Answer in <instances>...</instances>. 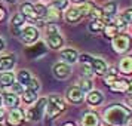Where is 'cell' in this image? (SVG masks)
<instances>
[{
  "mask_svg": "<svg viewBox=\"0 0 132 126\" xmlns=\"http://www.w3.org/2000/svg\"><path fill=\"white\" fill-rule=\"evenodd\" d=\"M117 80V76H116V70H111L110 71V74H108L107 77H105V83L107 85H111V83H114Z\"/></svg>",
  "mask_w": 132,
  "mask_h": 126,
  "instance_id": "obj_34",
  "label": "cell"
},
{
  "mask_svg": "<svg viewBox=\"0 0 132 126\" xmlns=\"http://www.w3.org/2000/svg\"><path fill=\"white\" fill-rule=\"evenodd\" d=\"M129 116V110L123 105H113L105 110V120L113 126H120Z\"/></svg>",
  "mask_w": 132,
  "mask_h": 126,
  "instance_id": "obj_1",
  "label": "cell"
},
{
  "mask_svg": "<svg viewBox=\"0 0 132 126\" xmlns=\"http://www.w3.org/2000/svg\"><path fill=\"white\" fill-rule=\"evenodd\" d=\"M48 33H51L49 36H55V34L58 33V27H56V25H54V24H49L48 25Z\"/></svg>",
  "mask_w": 132,
  "mask_h": 126,
  "instance_id": "obj_36",
  "label": "cell"
},
{
  "mask_svg": "<svg viewBox=\"0 0 132 126\" xmlns=\"http://www.w3.org/2000/svg\"><path fill=\"white\" fill-rule=\"evenodd\" d=\"M61 60L67 64H73L79 60V54L74 49H64V51H61Z\"/></svg>",
  "mask_w": 132,
  "mask_h": 126,
  "instance_id": "obj_10",
  "label": "cell"
},
{
  "mask_svg": "<svg viewBox=\"0 0 132 126\" xmlns=\"http://www.w3.org/2000/svg\"><path fill=\"white\" fill-rule=\"evenodd\" d=\"M120 71L125 73V74H129L132 71V60L129 56H126V58L122 60V62H120Z\"/></svg>",
  "mask_w": 132,
  "mask_h": 126,
  "instance_id": "obj_19",
  "label": "cell"
},
{
  "mask_svg": "<svg viewBox=\"0 0 132 126\" xmlns=\"http://www.w3.org/2000/svg\"><path fill=\"white\" fill-rule=\"evenodd\" d=\"M67 98H68V101H71V102H79L83 98V92L79 89L77 86H71L67 90Z\"/></svg>",
  "mask_w": 132,
  "mask_h": 126,
  "instance_id": "obj_11",
  "label": "cell"
},
{
  "mask_svg": "<svg viewBox=\"0 0 132 126\" xmlns=\"http://www.w3.org/2000/svg\"><path fill=\"white\" fill-rule=\"evenodd\" d=\"M102 15H104V13H102V9H95V7H94L89 12V16L94 19V21H100V19L102 18Z\"/></svg>",
  "mask_w": 132,
  "mask_h": 126,
  "instance_id": "obj_28",
  "label": "cell"
},
{
  "mask_svg": "<svg viewBox=\"0 0 132 126\" xmlns=\"http://www.w3.org/2000/svg\"><path fill=\"white\" fill-rule=\"evenodd\" d=\"M54 73L58 79H65L70 74V67L65 62H56L54 65Z\"/></svg>",
  "mask_w": 132,
  "mask_h": 126,
  "instance_id": "obj_9",
  "label": "cell"
},
{
  "mask_svg": "<svg viewBox=\"0 0 132 126\" xmlns=\"http://www.w3.org/2000/svg\"><path fill=\"white\" fill-rule=\"evenodd\" d=\"M3 117H5V114H3V110H2V108H0V122H2V120H3Z\"/></svg>",
  "mask_w": 132,
  "mask_h": 126,
  "instance_id": "obj_40",
  "label": "cell"
},
{
  "mask_svg": "<svg viewBox=\"0 0 132 126\" xmlns=\"http://www.w3.org/2000/svg\"><path fill=\"white\" fill-rule=\"evenodd\" d=\"M25 18L21 15V13H16V15H13L12 16V27H21V25L24 24Z\"/></svg>",
  "mask_w": 132,
  "mask_h": 126,
  "instance_id": "obj_26",
  "label": "cell"
},
{
  "mask_svg": "<svg viewBox=\"0 0 132 126\" xmlns=\"http://www.w3.org/2000/svg\"><path fill=\"white\" fill-rule=\"evenodd\" d=\"M88 102H89L90 105H100L102 102V95L101 92H98V90H94V92H90L89 95H88Z\"/></svg>",
  "mask_w": 132,
  "mask_h": 126,
  "instance_id": "obj_16",
  "label": "cell"
},
{
  "mask_svg": "<svg viewBox=\"0 0 132 126\" xmlns=\"http://www.w3.org/2000/svg\"><path fill=\"white\" fill-rule=\"evenodd\" d=\"M21 15L22 16H28V19H33V18H37L36 15H34V11H33V5L31 3H22L21 5Z\"/></svg>",
  "mask_w": 132,
  "mask_h": 126,
  "instance_id": "obj_15",
  "label": "cell"
},
{
  "mask_svg": "<svg viewBox=\"0 0 132 126\" xmlns=\"http://www.w3.org/2000/svg\"><path fill=\"white\" fill-rule=\"evenodd\" d=\"M27 88H28V90H31V92H37L39 90V88H40V85H39V82H37L34 77H31L30 79V82L25 85Z\"/></svg>",
  "mask_w": 132,
  "mask_h": 126,
  "instance_id": "obj_27",
  "label": "cell"
},
{
  "mask_svg": "<svg viewBox=\"0 0 132 126\" xmlns=\"http://www.w3.org/2000/svg\"><path fill=\"white\" fill-rule=\"evenodd\" d=\"M24 119H25L24 113L21 110H18V108H13L12 111L9 113V116H7V123L11 126H19L24 122Z\"/></svg>",
  "mask_w": 132,
  "mask_h": 126,
  "instance_id": "obj_6",
  "label": "cell"
},
{
  "mask_svg": "<svg viewBox=\"0 0 132 126\" xmlns=\"http://www.w3.org/2000/svg\"><path fill=\"white\" fill-rule=\"evenodd\" d=\"M114 12H116V3H113V2L107 3V5L104 6V11H102V13H105V16H108V18H110Z\"/></svg>",
  "mask_w": 132,
  "mask_h": 126,
  "instance_id": "obj_25",
  "label": "cell"
},
{
  "mask_svg": "<svg viewBox=\"0 0 132 126\" xmlns=\"http://www.w3.org/2000/svg\"><path fill=\"white\" fill-rule=\"evenodd\" d=\"M79 89L82 90V92H89L90 89H92V82H90L88 77H85L80 80V88Z\"/></svg>",
  "mask_w": 132,
  "mask_h": 126,
  "instance_id": "obj_24",
  "label": "cell"
},
{
  "mask_svg": "<svg viewBox=\"0 0 132 126\" xmlns=\"http://www.w3.org/2000/svg\"><path fill=\"white\" fill-rule=\"evenodd\" d=\"M126 126H132V120H131V116L126 117Z\"/></svg>",
  "mask_w": 132,
  "mask_h": 126,
  "instance_id": "obj_38",
  "label": "cell"
},
{
  "mask_svg": "<svg viewBox=\"0 0 132 126\" xmlns=\"http://www.w3.org/2000/svg\"><path fill=\"white\" fill-rule=\"evenodd\" d=\"M104 27H102V24L100 22V21H94V22H90L89 25V30L94 31V33H96V31H101Z\"/></svg>",
  "mask_w": 132,
  "mask_h": 126,
  "instance_id": "obj_33",
  "label": "cell"
},
{
  "mask_svg": "<svg viewBox=\"0 0 132 126\" xmlns=\"http://www.w3.org/2000/svg\"><path fill=\"white\" fill-rule=\"evenodd\" d=\"M65 110V104L60 96H51L49 101H46V113L48 117H56L58 114Z\"/></svg>",
  "mask_w": 132,
  "mask_h": 126,
  "instance_id": "obj_2",
  "label": "cell"
},
{
  "mask_svg": "<svg viewBox=\"0 0 132 126\" xmlns=\"http://www.w3.org/2000/svg\"><path fill=\"white\" fill-rule=\"evenodd\" d=\"M46 43L49 45V48H52V49H60L61 46H62L64 40H62V37H61V36L55 34V36H48V40H46Z\"/></svg>",
  "mask_w": 132,
  "mask_h": 126,
  "instance_id": "obj_14",
  "label": "cell"
},
{
  "mask_svg": "<svg viewBox=\"0 0 132 126\" xmlns=\"http://www.w3.org/2000/svg\"><path fill=\"white\" fill-rule=\"evenodd\" d=\"M100 125V120H98V116L94 113H88L85 114L83 120H82V126H98Z\"/></svg>",
  "mask_w": 132,
  "mask_h": 126,
  "instance_id": "obj_13",
  "label": "cell"
},
{
  "mask_svg": "<svg viewBox=\"0 0 132 126\" xmlns=\"http://www.w3.org/2000/svg\"><path fill=\"white\" fill-rule=\"evenodd\" d=\"M11 90H12L15 95H16V94H24V92H25L24 86H22V85H19V83H12V85H11Z\"/></svg>",
  "mask_w": 132,
  "mask_h": 126,
  "instance_id": "obj_32",
  "label": "cell"
},
{
  "mask_svg": "<svg viewBox=\"0 0 132 126\" xmlns=\"http://www.w3.org/2000/svg\"><path fill=\"white\" fill-rule=\"evenodd\" d=\"M71 2H74V3H82V2H86V0H71Z\"/></svg>",
  "mask_w": 132,
  "mask_h": 126,
  "instance_id": "obj_41",
  "label": "cell"
},
{
  "mask_svg": "<svg viewBox=\"0 0 132 126\" xmlns=\"http://www.w3.org/2000/svg\"><path fill=\"white\" fill-rule=\"evenodd\" d=\"M5 2H7V3H13L15 0H5Z\"/></svg>",
  "mask_w": 132,
  "mask_h": 126,
  "instance_id": "obj_43",
  "label": "cell"
},
{
  "mask_svg": "<svg viewBox=\"0 0 132 126\" xmlns=\"http://www.w3.org/2000/svg\"><path fill=\"white\" fill-rule=\"evenodd\" d=\"M82 15H80V12H79V7H73V9H68L65 13V18L68 22H76V21H79V18H80Z\"/></svg>",
  "mask_w": 132,
  "mask_h": 126,
  "instance_id": "obj_17",
  "label": "cell"
},
{
  "mask_svg": "<svg viewBox=\"0 0 132 126\" xmlns=\"http://www.w3.org/2000/svg\"><path fill=\"white\" fill-rule=\"evenodd\" d=\"M22 95H24L22 98H24V101L27 102V104H28V102H33L36 99V92H31V90H28V89H27V92H24Z\"/></svg>",
  "mask_w": 132,
  "mask_h": 126,
  "instance_id": "obj_31",
  "label": "cell"
},
{
  "mask_svg": "<svg viewBox=\"0 0 132 126\" xmlns=\"http://www.w3.org/2000/svg\"><path fill=\"white\" fill-rule=\"evenodd\" d=\"M5 16H6V12H5V9H3V7L0 6V21H3Z\"/></svg>",
  "mask_w": 132,
  "mask_h": 126,
  "instance_id": "obj_37",
  "label": "cell"
},
{
  "mask_svg": "<svg viewBox=\"0 0 132 126\" xmlns=\"http://www.w3.org/2000/svg\"><path fill=\"white\" fill-rule=\"evenodd\" d=\"M21 39L24 43H34L39 39V30H36L34 27H25L21 31Z\"/></svg>",
  "mask_w": 132,
  "mask_h": 126,
  "instance_id": "obj_4",
  "label": "cell"
},
{
  "mask_svg": "<svg viewBox=\"0 0 132 126\" xmlns=\"http://www.w3.org/2000/svg\"><path fill=\"white\" fill-rule=\"evenodd\" d=\"M15 64V56L12 55H7V56H3L0 58V71H6V70H11Z\"/></svg>",
  "mask_w": 132,
  "mask_h": 126,
  "instance_id": "obj_12",
  "label": "cell"
},
{
  "mask_svg": "<svg viewBox=\"0 0 132 126\" xmlns=\"http://www.w3.org/2000/svg\"><path fill=\"white\" fill-rule=\"evenodd\" d=\"M113 48L116 52H125L126 49L129 48V36L126 34H120V36H116L114 37V42H113Z\"/></svg>",
  "mask_w": 132,
  "mask_h": 126,
  "instance_id": "obj_5",
  "label": "cell"
},
{
  "mask_svg": "<svg viewBox=\"0 0 132 126\" xmlns=\"http://www.w3.org/2000/svg\"><path fill=\"white\" fill-rule=\"evenodd\" d=\"M3 99H5V104H6L7 107H16L18 105V96L15 95V94H5L3 95Z\"/></svg>",
  "mask_w": 132,
  "mask_h": 126,
  "instance_id": "obj_18",
  "label": "cell"
},
{
  "mask_svg": "<svg viewBox=\"0 0 132 126\" xmlns=\"http://www.w3.org/2000/svg\"><path fill=\"white\" fill-rule=\"evenodd\" d=\"M104 31H105V36H107V37H116L117 31H119V28H117L113 22H110V24L104 28Z\"/></svg>",
  "mask_w": 132,
  "mask_h": 126,
  "instance_id": "obj_23",
  "label": "cell"
},
{
  "mask_svg": "<svg viewBox=\"0 0 132 126\" xmlns=\"http://www.w3.org/2000/svg\"><path fill=\"white\" fill-rule=\"evenodd\" d=\"M92 9H94V5L92 3H86V5L79 7V12H80V15H89V12Z\"/></svg>",
  "mask_w": 132,
  "mask_h": 126,
  "instance_id": "obj_30",
  "label": "cell"
},
{
  "mask_svg": "<svg viewBox=\"0 0 132 126\" xmlns=\"http://www.w3.org/2000/svg\"><path fill=\"white\" fill-rule=\"evenodd\" d=\"M110 88L113 92H131V82L128 79H120V80H116L114 83L110 85Z\"/></svg>",
  "mask_w": 132,
  "mask_h": 126,
  "instance_id": "obj_7",
  "label": "cell"
},
{
  "mask_svg": "<svg viewBox=\"0 0 132 126\" xmlns=\"http://www.w3.org/2000/svg\"><path fill=\"white\" fill-rule=\"evenodd\" d=\"M62 126H74V125H73V123H64Z\"/></svg>",
  "mask_w": 132,
  "mask_h": 126,
  "instance_id": "obj_42",
  "label": "cell"
},
{
  "mask_svg": "<svg viewBox=\"0 0 132 126\" xmlns=\"http://www.w3.org/2000/svg\"><path fill=\"white\" fill-rule=\"evenodd\" d=\"M3 48H5V42H3V39H0V51Z\"/></svg>",
  "mask_w": 132,
  "mask_h": 126,
  "instance_id": "obj_39",
  "label": "cell"
},
{
  "mask_svg": "<svg viewBox=\"0 0 132 126\" xmlns=\"http://www.w3.org/2000/svg\"><path fill=\"white\" fill-rule=\"evenodd\" d=\"M89 64H90V68H92L96 74H104V73L107 71V64L102 60H98V58H92V56H90Z\"/></svg>",
  "mask_w": 132,
  "mask_h": 126,
  "instance_id": "obj_8",
  "label": "cell"
},
{
  "mask_svg": "<svg viewBox=\"0 0 132 126\" xmlns=\"http://www.w3.org/2000/svg\"><path fill=\"white\" fill-rule=\"evenodd\" d=\"M30 79H31V74L28 71H25V70H22V71H19V74H18V83L19 85H27L28 82H30Z\"/></svg>",
  "mask_w": 132,
  "mask_h": 126,
  "instance_id": "obj_22",
  "label": "cell"
},
{
  "mask_svg": "<svg viewBox=\"0 0 132 126\" xmlns=\"http://www.w3.org/2000/svg\"><path fill=\"white\" fill-rule=\"evenodd\" d=\"M33 11H34V15H36L37 18H39V16H46V15H48V9H46V6L42 5V3L34 5V6H33Z\"/></svg>",
  "mask_w": 132,
  "mask_h": 126,
  "instance_id": "obj_21",
  "label": "cell"
},
{
  "mask_svg": "<svg viewBox=\"0 0 132 126\" xmlns=\"http://www.w3.org/2000/svg\"><path fill=\"white\" fill-rule=\"evenodd\" d=\"M0 105H2V96H0Z\"/></svg>",
  "mask_w": 132,
  "mask_h": 126,
  "instance_id": "obj_44",
  "label": "cell"
},
{
  "mask_svg": "<svg viewBox=\"0 0 132 126\" xmlns=\"http://www.w3.org/2000/svg\"><path fill=\"white\" fill-rule=\"evenodd\" d=\"M46 101H48L46 98L39 99V101H37V104H34V105L28 110V113H27L28 119H30V120H39V119H40V117H42L43 110L46 108Z\"/></svg>",
  "mask_w": 132,
  "mask_h": 126,
  "instance_id": "obj_3",
  "label": "cell"
},
{
  "mask_svg": "<svg viewBox=\"0 0 132 126\" xmlns=\"http://www.w3.org/2000/svg\"><path fill=\"white\" fill-rule=\"evenodd\" d=\"M122 19L125 21L126 24H129V22H131V19H132V11H131V9H128V11H126V12L123 13Z\"/></svg>",
  "mask_w": 132,
  "mask_h": 126,
  "instance_id": "obj_35",
  "label": "cell"
},
{
  "mask_svg": "<svg viewBox=\"0 0 132 126\" xmlns=\"http://www.w3.org/2000/svg\"><path fill=\"white\" fill-rule=\"evenodd\" d=\"M13 74L12 73H2L0 74V85L2 86H11L13 83Z\"/></svg>",
  "mask_w": 132,
  "mask_h": 126,
  "instance_id": "obj_20",
  "label": "cell"
},
{
  "mask_svg": "<svg viewBox=\"0 0 132 126\" xmlns=\"http://www.w3.org/2000/svg\"><path fill=\"white\" fill-rule=\"evenodd\" d=\"M65 6H67V0H54L52 2V9H55V11L64 9Z\"/></svg>",
  "mask_w": 132,
  "mask_h": 126,
  "instance_id": "obj_29",
  "label": "cell"
},
{
  "mask_svg": "<svg viewBox=\"0 0 132 126\" xmlns=\"http://www.w3.org/2000/svg\"><path fill=\"white\" fill-rule=\"evenodd\" d=\"M0 126H2V125H0Z\"/></svg>",
  "mask_w": 132,
  "mask_h": 126,
  "instance_id": "obj_45",
  "label": "cell"
}]
</instances>
